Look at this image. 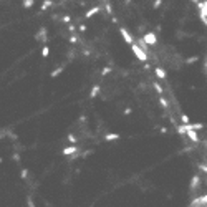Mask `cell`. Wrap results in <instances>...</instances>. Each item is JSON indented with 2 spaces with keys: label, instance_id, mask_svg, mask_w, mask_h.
Wrapping results in <instances>:
<instances>
[{
  "label": "cell",
  "instance_id": "cell-10",
  "mask_svg": "<svg viewBox=\"0 0 207 207\" xmlns=\"http://www.w3.org/2000/svg\"><path fill=\"white\" fill-rule=\"evenodd\" d=\"M98 12H100V7H95V8H91V10H88V12H86V18H91V17H93V15H96Z\"/></svg>",
  "mask_w": 207,
  "mask_h": 207
},
{
  "label": "cell",
  "instance_id": "cell-23",
  "mask_svg": "<svg viewBox=\"0 0 207 207\" xmlns=\"http://www.w3.org/2000/svg\"><path fill=\"white\" fill-rule=\"evenodd\" d=\"M181 119H182V123H184V124H189V118L186 116V114H182V118H181Z\"/></svg>",
  "mask_w": 207,
  "mask_h": 207
},
{
  "label": "cell",
  "instance_id": "cell-11",
  "mask_svg": "<svg viewBox=\"0 0 207 207\" xmlns=\"http://www.w3.org/2000/svg\"><path fill=\"white\" fill-rule=\"evenodd\" d=\"M98 93H100V85L93 86V90H91V93H90V98H96Z\"/></svg>",
  "mask_w": 207,
  "mask_h": 207
},
{
  "label": "cell",
  "instance_id": "cell-13",
  "mask_svg": "<svg viewBox=\"0 0 207 207\" xmlns=\"http://www.w3.org/2000/svg\"><path fill=\"white\" fill-rule=\"evenodd\" d=\"M51 5H53V2H51V0H45L43 5H42V12H43V10H47L48 7H51Z\"/></svg>",
  "mask_w": 207,
  "mask_h": 207
},
{
  "label": "cell",
  "instance_id": "cell-6",
  "mask_svg": "<svg viewBox=\"0 0 207 207\" xmlns=\"http://www.w3.org/2000/svg\"><path fill=\"white\" fill-rule=\"evenodd\" d=\"M75 153H78V147L76 146H68V147L63 149V154H65V156H73Z\"/></svg>",
  "mask_w": 207,
  "mask_h": 207
},
{
  "label": "cell",
  "instance_id": "cell-16",
  "mask_svg": "<svg viewBox=\"0 0 207 207\" xmlns=\"http://www.w3.org/2000/svg\"><path fill=\"white\" fill-rule=\"evenodd\" d=\"M63 71V68H58V70H55V71H51V78H55V76H58V75Z\"/></svg>",
  "mask_w": 207,
  "mask_h": 207
},
{
  "label": "cell",
  "instance_id": "cell-21",
  "mask_svg": "<svg viewBox=\"0 0 207 207\" xmlns=\"http://www.w3.org/2000/svg\"><path fill=\"white\" fill-rule=\"evenodd\" d=\"M154 88H156V91H158L159 95H163V88H161V86H159L158 83H154Z\"/></svg>",
  "mask_w": 207,
  "mask_h": 207
},
{
  "label": "cell",
  "instance_id": "cell-17",
  "mask_svg": "<svg viewBox=\"0 0 207 207\" xmlns=\"http://www.w3.org/2000/svg\"><path fill=\"white\" fill-rule=\"evenodd\" d=\"M177 133H179V134H186V126H179V128H177Z\"/></svg>",
  "mask_w": 207,
  "mask_h": 207
},
{
  "label": "cell",
  "instance_id": "cell-28",
  "mask_svg": "<svg viewBox=\"0 0 207 207\" xmlns=\"http://www.w3.org/2000/svg\"><path fill=\"white\" fill-rule=\"evenodd\" d=\"M106 12H108V13H111V12H113V10H111V5H110V3H106Z\"/></svg>",
  "mask_w": 207,
  "mask_h": 207
},
{
  "label": "cell",
  "instance_id": "cell-9",
  "mask_svg": "<svg viewBox=\"0 0 207 207\" xmlns=\"http://www.w3.org/2000/svg\"><path fill=\"white\" fill-rule=\"evenodd\" d=\"M105 139H106V141H114V139H119V134H118V133H108V134L105 136Z\"/></svg>",
  "mask_w": 207,
  "mask_h": 207
},
{
  "label": "cell",
  "instance_id": "cell-4",
  "mask_svg": "<svg viewBox=\"0 0 207 207\" xmlns=\"http://www.w3.org/2000/svg\"><path fill=\"white\" fill-rule=\"evenodd\" d=\"M199 7H200V20H202V23L205 25L207 23V2L202 0V2H197Z\"/></svg>",
  "mask_w": 207,
  "mask_h": 207
},
{
  "label": "cell",
  "instance_id": "cell-14",
  "mask_svg": "<svg viewBox=\"0 0 207 207\" xmlns=\"http://www.w3.org/2000/svg\"><path fill=\"white\" fill-rule=\"evenodd\" d=\"M23 7H25V8L33 7V0H23Z\"/></svg>",
  "mask_w": 207,
  "mask_h": 207
},
{
  "label": "cell",
  "instance_id": "cell-24",
  "mask_svg": "<svg viewBox=\"0 0 207 207\" xmlns=\"http://www.w3.org/2000/svg\"><path fill=\"white\" fill-rule=\"evenodd\" d=\"M27 202H28V207H35V204H33L32 197H28V199H27Z\"/></svg>",
  "mask_w": 207,
  "mask_h": 207
},
{
  "label": "cell",
  "instance_id": "cell-12",
  "mask_svg": "<svg viewBox=\"0 0 207 207\" xmlns=\"http://www.w3.org/2000/svg\"><path fill=\"white\" fill-rule=\"evenodd\" d=\"M156 76L161 78V80H164L166 78V71L163 70V68H156Z\"/></svg>",
  "mask_w": 207,
  "mask_h": 207
},
{
  "label": "cell",
  "instance_id": "cell-8",
  "mask_svg": "<svg viewBox=\"0 0 207 207\" xmlns=\"http://www.w3.org/2000/svg\"><path fill=\"white\" fill-rule=\"evenodd\" d=\"M199 182H200V179H199V176H194V179H192V182H191V192H194L195 189H197V186H199Z\"/></svg>",
  "mask_w": 207,
  "mask_h": 207
},
{
  "label": "cell",
  "instance_id": "cell-30",
  "mask_svg": "<svg viewBox=\"0 0 207 207\" xmlns=\"http://www.w3.org/2000/svg\"><path fill=\"white\" fill-rule=\"evenodd\" d=\"M124 114H131V108H126V110H124Z\"/></svg>",
  "mask_w": 207,
  "mask_h": 207
},
{
  "label": "cell",
  "instance_id": "cell-22",
  "mask_svg": "<svg viewBox=\"0 0 207 207\" xmlns=\"http://www.w3.org/2000/svg\"><path fill=\"white\" fill-rule=\"evenodd\" d=\"M27 176H28V171L27 169H22V179H27Z\"/></svg>",
  "mask_w": 207,
  "mask_h": 207
},
{
  "label": "cell",
  "instance_id": "cell-29",
  "mask_svg": "<svg viewBox=\"0 0 207 207\" xmlns=\"http://www.w3.org/2000/svg\"><path fill=\"white\" fill-rule=\"evenodd\" d=\"M13 159L17 161V163H18V161H20V156H18V154H13Z\"/></svg>",
  "mask_w": 207,
  "mask_h": 207
},
{
  "label": "cell",
  "instance_id": "cell-31",
  "mask_svg": "<svg viewBox=\"0 0 207 207\" xmlns=\"http://www.w3.org/2000/svg\"><path fill=\"white\" fill-rule=\"evenodd\" d=\"M129 2H131V0H126V3H129Z\"/></svg>",
  "mask_w": 207,
  "mask_h": 207
},
{
  "label": "cell",
  "instance_id": "cell-19",
  "mask_svg": "<svg viewBox=\"0 0 207 207\" xmlns=\"http://www.w3.org/2000/svg\"><path fill=\"white\" fill-rule=\"evenodd\" d=\"M161 3H163V0H156V2L153 3V8H159V7H161Z\"/></svg>",
  "mask_w": 207,
  "mask_h": 207
},
{
  "label": "cell",
  "instance_id": "cell-26",
  "mask_svg": "<svg viewBox=\"0 0 207 207\" xmlns=\"http://www.w3.org/2000/svg\"><path fill=\"white\" fill-rule=\"evenodd\" d=\"M68 139H70L71 142H76V137H75L73 134H68Z\"/></svg>",
  "mask_w": 207,
  "mask_h": 207
},
{
  "label": "cell",
  "instance_id": "cell-3",
  "mask_svg": "<svg viewBox=\"0 0 207 207\" xmlns=\"http://www.w3.org/2000/svg\"><path fill=\"white\" fill-rule=\"evenodd\" d=\"M142 42H144L146 45H156L158 43V38H156V33H153V32H149V33H146L144 37H142Z\"/></svg>",
  "mask_w": 207,
  "mask_h": 207
},
{
  "label": "cell",
  "instance_id": "cell-5",
  "mask_svg": "<svg viewBox=\"0 0 207 207\" xmlns=\"http://www.w3.org/2000/svg\"><path fill=\"white\" fill-rule=\"evenodd\" d=\"M119 33H121V37L124 38V42H126V43H129V45H133V43H134L133 37L129 35V32L126 30V28H123V27H121V28H119Z\"/></svg>",
  "mask_w": 207,
  "mask_h": 207
},
{
  "label": "cell",
  "instance_id": "cell-2",
  "mask_svg": "<svg viewBox=\"0 0 207 207\" xmlns=\"http://www.w3.org/2000/svg\"><path fill=\"white\" fill-rule=\"evenodd\" d=\"M207 204V195L204 194L202 197H195L191 204H189V207H205Z\"/></svg>",
  "mask_w": 207,
  "mask_h": 207
},
{
  "label": "cell",
  "instance_id": "cell-1",
  "mask_svg": "<svg viewBox=\"0 0 207 207\" xmlns=\"http://www.w3.org/2000/svg\"><path fill=\"white\" fill-rule=\"evenodd\" d=\"M131 50H133V53H134V56H136L137 60H141V61H147V53H146V51H142L136 43L131 45Z\"/></svg>",
  "mask_w": 207,
  "mask_h": 207
},
{
  "label": "cell",
  "instance_id": "cell-7",
  "mask_svg": "<svg viewBox=\"0 0 207 207\" xmlns=\"http://www.w3.org/2000/svg\"><path fill=\"white\" fill-rule=\"evenodd\" d=\"M186 134H187V137H189L191 141H194V142H199V136H197V133H195V131L189 129V131H186Z\"/></svg>",
  "mask_w": 207,
  "mask_h": 207
},
{
  "label": "cell",
  "instance_id": "cell-18",
  "mask_svg": "<svg viewBox=\"0 0 207 207\" xmlns=\"http://www.w3.org/2000/svg\"><path fill=\"white\" fill-rule=\"evenodd\" d=\"M42 55H43V56H48V55H50V48H48V47H43Z\"/></svg>",
  "mask_w": 207,
  "mask_h": 207
},
{
  "label": "cell",
  "instance_id": "cell-15",
  "mask_svg": "<svg viewBox=\"0 0 207 207\" xmlns=\"http://www.w3.org/2000/svg\"><path fill=\"white\" fill-rule=\"evenodd\" d=\"M108 73H111V68H110V66H106V68H103V70H101V75H103V76H106Z\"/></svg>",
  "mask_w": 207,
  "mask_h": 207
},
{
  "label": "cell",
  "instance_id": "cell-20",
  "mask_svg": "<svg viewBox=\"0 0 207 207\" xmlns=\"http://www.w3.org/2000/svg\"><path fill=\"white\" fill-rule=\"evenodd\" d=\"M159 103H161V105H163L164 108H168V101H166V100H164V98H163V96H161V98H159Z\"/></svg>",
  "mask_w": 207,
  "mask_h": 207
},
{
  "label": "cell",
  "instance_id": "cell-25",
  "mask_svg": "<svg viewBox=\"0 0 207 207\" xmlns=\"http://www.w3.org/2000/svg\"><path fill=\"white\" fill-rule=\"evenodd\" d=\"M197 60H199V56H192V58L187 60V63H194V61H197Z\"/></svg>",
  "mask_w": 207,
  "mask_h": 207
},
{
  "label": "cell",
  "instance_id": "cell-27",
  "mask_svg": "<svg viewBox=\"0 0 207 207\" xmlns=\"http://www.w3.org/2000/svg\"><path fill=\"white\" fill-rule=\"evenodd\" d=\"M70 20H71V17H68V15L63 17V22H66V23H70Z\"/></svg>",
  "mask_w": 207,
  "mask_h": 207
},
{
  "label": "cell",
  "instance_id": "cell-32",
  "mask_svg": "<svg viewBox=\"0 0 207 207\" xmlns=\"http://www.w3.org/2000/svg\"><path fill=\"white\" fill-rule=\"evenodd\" d=\"M194 2H199V0H194Z\"/></svg>",
  "mask_w": 207,
  "mask_h": 207
}]
</instances>
